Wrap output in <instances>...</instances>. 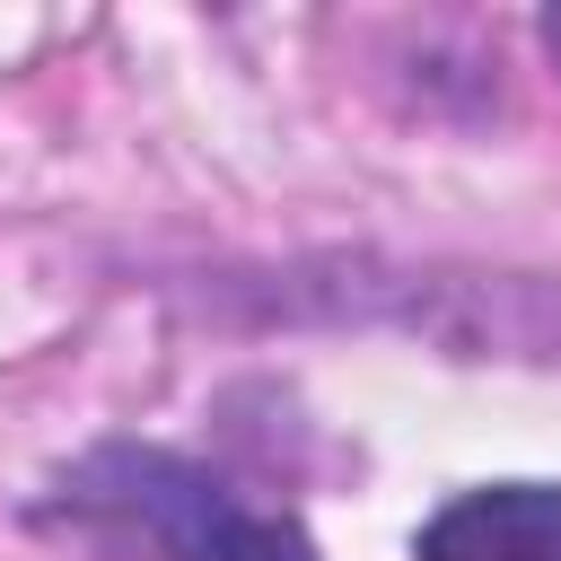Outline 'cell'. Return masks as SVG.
<instances>
[{
	"instance_id": "obj_1",
	"label": "cell",
	"mask_w": 561,
	"mask_h": 561,
	"mask_svg": "<svg viewBox=\"0 0 561 561\" xmlns=\"http://www.w3.org/2000/svg\"><path fill=\"white\" fill-rule=\"evenodd\" d=\"M61 491L70 508H105L140 526L167 561H316V535L289 508H254L210 465L167 447H96Z\"/></svg>"
},
{
	"instance_id": "obj_3",
	"label": "cell",
	"mask_w": 561,
	"mask_h": 561,
	"mask_svg": "<svg viewBox=\"0 0 561 561\" xmlns=\"http://www.w3.org/2000/svg\"><path fill=\"white\" fill-rule=\"evenodd\" d=\"M543 44H552V61H561V9H543Z\"/></svg>"
},
{
	"instance_id": "obj_2",
	"label": "cell",
	"mask_w": 561,
	"mask_h": 561,
	"mask_svg": "<svg viewBox=\"0 0 561 561\" xmlns=\"http://www.w3.org/2000/svg\"><path fill=\"white\" fill-rule=\"evenodd\" d=\"M412 561H561V482H473L421 517Z\"/></svg>"
}]
</instances>
